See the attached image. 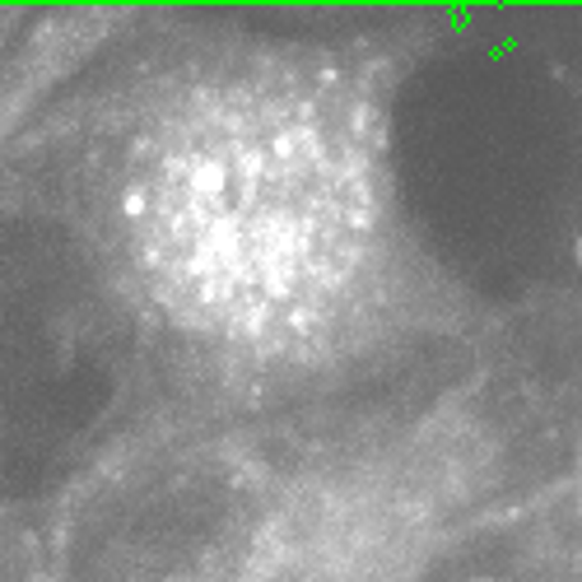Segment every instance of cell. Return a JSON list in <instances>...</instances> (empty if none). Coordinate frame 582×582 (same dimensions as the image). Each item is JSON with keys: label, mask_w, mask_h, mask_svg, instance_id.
<instances>
[{"label": "cell", "mask_w": 582, "mask_h": 582, "mask_svg": "<svg viewBox=\"0 0 582 582\" xmlns=\"http://www.w3.org/2000/svg\"><path fill=\"white\" fill-rule=\"evenodd\" d=\"M112 243L135 299L205 355H332L378 317L396 270L373 103L303 66L178 93L122 159Z\"/></svg>", "instance_id": "cell-1"}, {"label": "cell", "mask_w": 582, "mask_h": 582, "mask_svg": "<svg viewBox=\"0 0 582 582\" xmlns=\"http://www.w3.org/2000/svg\"><path fill=\"white\" fill-rule=\"evenodd\" d=\"M471 443L419 424L313 471L251 536L238 582H415L471 499Z\"/></svg>", "instance_id": "cell-2"}]
</instances>
